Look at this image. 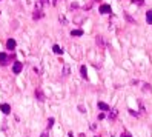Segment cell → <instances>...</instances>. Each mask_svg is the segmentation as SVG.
<instances>
[{
    "label": "cell",
    "mask_w": 152,
    "mask_h": 137,
    "mask_svg": "<svg viewBox=\"0 0 152 137\" xmlns=\"http://www.w3.org/2000/svg\"><path fill=\"white\" fill-rule=\"evenodd\" d=\"M11 58H12V57H9L8 54L0 52V65H2V66H6V65L11 62Z\"/></svg>",
    "instance_id": "cell-1"
},
{
    "label": "cell",
    "mask_w": 152,
    "mask_h": 137,
    "mask_svg": "<svg viewBox=\"0 0 152 137\" xmlns=\"http://www.w3.org/2000/svg\"><path fill=\"white\" fill-rule=\"evenodd\" d=\"M22 68H23V65L20 63V62H14V65H12V71H14V74H18L22 71Z\"/></svg>",
    "instance_id": "cell-2"
},
{
    "label": "cell",
    "mask_w": 152,
    "mask_h": 137,
    "mask_svg": "<svg viewBox=\"0 0 152 137\" xmlns=\"http://www.w3.org/2000/svg\"><path fill=\"white\" fill-rule=\"evenodd\" d=\"M6 48L9 51H14L15 49V40L14 38H8V42H6Z\"/></svg>",
    "instance_id": "cell-3"
},
{
    "label": "cell",
    "mask_w": 152,
    "mask_h": 137,
    "mask_svg": "<svg viewBox=\"0 0 152 137\" xmlns=\"http://www.w3.org/2000/svg\"><path fill=\"white\" fill-rule=\"evenodd\" d=\"M42 17H43V11H40V9H35V11H34V14H32V18H34V20H40Z\"/></svg>",
    "instance_id": "cell-4"
},
{
    "label": "cell",
    "mask_w": 152,
    "mask_h": 137,
    "mask_svg": "<svg viewBox=\"0 0 152 137\" xmlns=\"http://www.w3.org/2000/svg\"><path fill=\"white\" fill-rule=\"evenodd\" d=\"M0 109H2L3 114H9L11 112V106L8 103H2V105H0Z\"/></svg>",
    "instance_id": "cell-5"
},
{
    "label": "cell",
    "mask_w": 152,
    "mask_h": 137,
    "mask_svg": "<svg viewBox=\"0 0 152 137\" xmlns=\"http://www.w3.org/2000/svg\"><path fill=\"white\" fill-rule=\"evenodd\" d=\"M117 115H118V111H117L115 108H112L108 117H109V120H115V119H117Z\"/></svg>",
    "instance_id": "cell-6"
},
{
    "label": "cell",
    "mask_w": 152,
    "mask_h": 137,
    "mask_svg": "<svg viewBox=\"0 0 152 137\" xmlns=\"http://www.w3.org/2000/svg\"><path fill=\"white\" fill-rule=\"evenodd\" d=\"M35 99H39L40 102H45V95H43L42 89H35Z\"/></svg>",
    "instance_id": "cell-7"
},
{
    "label": "cell",
    "mask_w": 152,
    "mask_h": 137,
    "mask_svg": "<svg viewBox=\"0 0 152 137\" xmlns=\"http://www.w3.org/2000/svg\"><path fill=\"white\" fill-rule=\"evenodd\" d=\"M100 12L102 14H111V6L109 5H102L100 6Z\"/></svg>",
    "instance_id": "cell-8"
},
{
    "label": "cell",
    "mask_w": 152,
    "mask_h": 137,
    "mask_svg": "<svg viewBox=\"0 0 152 137\" xmlns=\"http://www.w3.org/2000/svg\"><path fill=\"white\" fill-rule=\"evenodd\" d=\"M98 108L103 109V111H109V109H111V106H109L108 103H105V102H98Z\"/></svg>",
    "instance_id": "cell-9"
},
{
    "label": "cell",
    "mask_w": 152,
    "mask_h": 137,
    "mask_svg": "<svg viewBox=\"0 0 152 137\" xmlns=\"http://www.w3.org/2000/svg\"><path fill=\"white\" fill-rule=\"evenodd\" d=\"M71 35L72 37H80V35H83V31L82 29H72L71 31Z\"/></svg>",
    "instance_id": "cell-10"
},
{
    "label": "cell",
    "mask_w": 152,
    "mask_h": 137,
    "mask_svg": "<svg viewBox=\"0 0 152 137\" xmlns=\"http://www.w3.org/2000/svg\"><path fill=\"white\" fill-rule=\"evenodd\" d=\"M146 22H147L149 25H152V11H150V9L146 12Z\"/></svg>",
    "instance_id": "cell-11"
},
{
    "label": "cell",
    "mask_w": 152,
    "mask_h": 137,
    "mask_svg": "<svg viewBox=\"0 0 152 137\" xmlns=\"http://www.w3.org/2000/svg\"><path fill=\"white\" fill-rule=\"evenodd\" d=\"M52 51H54L55 54H59V55H60V54L63 52V49H62V48H60L59 45H54V46H52Z\"/></svg>",
    "instance_id": "cell-12"
},
{
    "label": "cell",
    "mask_w": 152,
    "mask_h": 137,
    "mask_svg": "<svg viewBox=\"0 0 152 137\" xmlns=\"http://www.w3.org/2000/svg\"><path fill=\"white\" fill-rule=\"evenodd\" d=\"M80 74H82V77H83V79H86V77H88V72H86V66H82V68H80Z\"/></svg>",
    "instance_id": "cell-13"
},
{
    "label": "cell",
    "mask_w": 152,
    "mask_h": 137,
    "mask_svg": "<svg viewBox=\"0 0 152 137\" xmlns=\"http://www.w3.org/2000/svg\"><path fill=\"white\" fill-rule=\"evenodd\" d=\"M69 72H71V68L68 65H65L63 66V75H69Z\"/></svg>",
    "instance_id": "cell-14"
},
{
    "label": "cell",
    "mask_w": 152,
    "mask_h": 137,
    "mask_svg": "<svg viewBox=\"0 0 152 137\" xmlns=\"http://www.w3.org/2000/svg\"><path fill=\"white\" fill-rule=\"evenodd\" d=\"M95 42H97V45H100V46H103V45H105V42H103V37H100V35L95 38Z\"/></svg>",
    "instance_id": "cell-15"
},
{
    "label": "cell",
    "mask_w": 152,
    "mask_h": 137,
    "mask_svg": "<svg viewBox=\"0 0 152 137\" xmlns=\"http://www.w3.org/2000/svg\"><path fill=\"white\" fill-rule=\"evenodd\" d=\"M59 20H60V23H62V25H66V23H68V22H66V17H65V15H60V17H59Z\"/></svg>",
    "instance_id": "cell-16"
},
{
    "label": "cell",
    "mask_w": 152,
    "mask_h": 137,
    "mask_svg": "<svg viewBox=\"0 0 152 137\" xmlns=\"http://www.w3.org/2000/svg\"><path fill=\"white\" fill-rule=\"evenodd\" d=\"M126 18H128V22H129V23H135V18H132L129 14H126Z\"/></svg>",
    "instance_id": "cell-17"
},
{
    "label": "cell",
    "mask_w": 152,
    "mask_h": 137,
    "mask_svg": "<svg viewBox=\"0 0 152 137\" xmlns=\"http://www.w3.org/2000/svg\"><path fill=\"white\" fill-rule=\"evenodd\" d=\"M52 125H54V119L51 117V119H48V129H49V128H51Z\"/></svg>",
    "instance_id": "cell-18"
},
{
    "label": "cell",
    "mask_w": 152,
    "mask_h": 137,
    "mask_svg": "<svg viewBox=\"0 0 152 137\" xmlns=\"http://www.w3.org/2000/svg\"><path fill=\"white\" fill-rule=\"evenodd\" d=\"M39 3H40L42 6H45V5H48V3H49V0H39Z\"/></svg>",
    "instance_id": "cell-19"
},
{
    "label": "cell",
    "mask_w": 152,
    "mask_h": 137,
    "mask_svg": "<svg viewBox=\"0 0 152 137\" xmlns=\"http://www.w3.org/2000/svg\"><path fill=\"white\" fill-rule=\"evenodd\" d=\"M69 8H71V11H74V9H77V8H79V3H72V5H71Z\"/></svg>",
    "instance_id": "cell-20"
},
{
    "label": "cell",
    "mask_w": 152,
    "mask_h": 137,
    "mask_svg": "<svg viewBox=\"0 0 152 137\" xmlns=\"http://www.w3.org/2000/svg\"><path fill=\"white\" fill-rule=\"evenodd\" d=\"M121 137H132V135H131V132L124 131V132H121Z\"/></svg>",
    "instance_id": "cell-21"
},
{
    "label": "cell",
    "mask_w": 152,
    "mask_h": 137,
    "mask_svg": "<svg viewBox=\"0 0 152 137\" xmlns=\"http://www.w3.org/2000/svg\"><path fill=\"white\" fill-rule=\"evenodd\" d=\"M40 137H49V131H48V129H46V131H43Z\"/></svg>",
    "instance_id": "cell-22"
},
{
    "label": "cell",
    "mask_w": 152,
    "mask_h": 137,
    "mask_svg": "<svg viewBox=\"0 0 152 137\" xmlns=\"http://www.w3.org/2000/svg\"><path fill=\"white\" fill-rule=\"evenodd\" d=\"M132 3H138V5H143V0H131Z\"/></svg>",
    "instance_id": "cell-23"
},
{
    "label": "cell",
    "mask_w": 152,
    "mask_h": 137,
    "mask_svg": "<svg viewBox=\"0 0 152 137\" xmlns=\"http://www.w3.org/2000/svg\"><path fill=\"white\" fill-rule=\"evenodd\" d=\"M143 89H144V91H150V85H149V83H147V85H144V86H143Z\"/></svg>",
    "instance_id": "cell-24"
},
{
    "label": "cell",
    "mask_w": 152,
    "mask_h": 137,
    "mask_svg": "<svg viewBox=\"0 0 152 137\" xmlns=\"http://www.w3.org/2000/svg\"><path fill=\"white\" fill-rule=\"evenodd\" d=\"M129 112H131V114H132V115H135V117H137V115H138V112H135V111H132V109H131V111H129Z\"/></svg>",
    "instance_id": "cell-25"
}]
</instances>
